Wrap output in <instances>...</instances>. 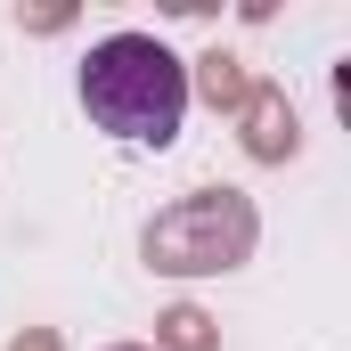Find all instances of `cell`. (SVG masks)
<instances>
[{"label": "cell", "instance_id": "obj_1", "mask_svg": "<svg viewBox=\"0 0 351 351\" xmlns=\"http://www.w3.org/2000/svg\"><path fill=\"white\" fill-rule=\"evenodd\" d=\"M82 106H90V123H98L106 139H123V147H164L180 131V114H188V74H180V58L164 41L114 33V41H98L82 58Z\"/></svg>", "mask_w": 351, "mask_h": 351}]
</instances>
